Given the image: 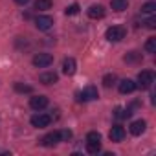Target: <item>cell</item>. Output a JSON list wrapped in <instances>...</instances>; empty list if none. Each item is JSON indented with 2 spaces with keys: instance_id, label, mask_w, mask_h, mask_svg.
<instances>
[{
  "instance_id": "obj_1",
  "label": "cell",
  "mask_w": 156,
  "mask_h": 156,
  "mask_svg": "<svg viewBox=\"0 0 156 156\" xmlns=\"http://www.w3.org/2000/svg\"><path fill=\"white\" fill-rule=\"evenodd\" d=\"M125 35H127V30L123 26H110L105 33L107 41H110V42H119L125 39Z\"/></svg>"
},
{
  "instance_id": "obj_2",
  "label": "cell",
  "mask_w": 156,
  "mask_h": 156,
  "mask_svg": "<svg viewBox=\"0 0 156 156\" xmlns=\"http://www.w3.org/2000/svg\"><path fill=\"white\" fill-rule=\"evenodd\" d=\"M154 83V72L152 70H141L138 73V85L140 88H149L151 85Z\"/></svg>"
},
{
  "instance_id": "obj_3",
  "label": "cell",
  "mask_w": 156,
  "mask_h": 156,
  "mask_svg": "<svg viewBox=\"0 0 156 156\" xmlns=\"http://www.w3.org/2000/svg\"><path fill=\"white\" fill-rule=\"evenodd\" d=\"M53 62V55L51 53H37L35 57H33V64L37 66V68H46V66H50Z\"/></svg>"
},
{
  "instance_id": "obj_4",
  "label": "cell",
  "mask_w": 156,
  "mask_h": 156,
  "mask_svg": "<svg viewBox=\"0 0 156 156\" xmlns=\"http://www.w3.org/2000/svg\"><path fill=\"white\" fill-rule=\"evenodd\" d=\"M50 123H51V116H48V114H35V116H31V125L37 127V129H44Z\"/></svg>"
},
{
  "instance_id": "obj_5",
  "label": "cell",
  "mask_w": 156,
  "mask_h": 156,
  "mask_svg": "<svg viewBox=\"0 0 156 156\" xmlns=\"http://www.w3.org/2000/svg\"><path fill=\"white\" fill-rule=\"evenodd\" d=\"M35 26H37V30L46 31V30H50V28L53 26V19L48 17V15H39V17L35 19Z\"/></svg>"
},
{
  "instance_id": "obj_6",
  "label": "cell",
  "mask_w": 156,
  "mask_h": 156,
  "mask_svg": "<svg viewBox=\"0 0 156 156\" xmlns=\"http://www.w3.org/2000/svg\"><path fill=\"white\" fill-rule=\"evenodd\" d=\"M98 96H99V94H98V88L90 85V87H87V88L79 94V101H92V99H98Z\"/></svg>"
},
{
  "instance_id": "obj_7",
  "label": "cell",
  "mask_w": 156,
  "mask_h": 156,
  "mask_svg": "<svg viewBox=\"0 0 156 156\" xmlns=\"http://www.w3.org/2000/svg\"><path fill=\"white\" fill-rule=\"evenodd\" d=\"M30 107L33 110H42V108L48 107V98L46 96H35V98H31L30 99Z\"/></svg>"
},
{
  "instance_id": "obj_8",
  "label": "cell",
  "mask_w": 156,
  "mask_h": 156,
  "mask_svg": "<svg viewBox=\"0 0 156 156\" xmlns=\"http://www.w3.org/2000/svg\"><path fill=\"white\" fill-rule=\"evenodd\" d=\"M108 138H110V141H123V138H125V129L121 127V125H114L112 129H110V132H108Z\"/></svg>"
},
{
  "instance_id": "obj_9",
  "label": "cell",
  "mask_w": 156,
  "mask_h": 156,
  "mask_svg": "<svg viewBox=\"0 0 156 156\" xmlns=\"http://www.w3.org/2000/svg\"><path fill=\"white\" fill-rule=\"evenodd\" d=\"M41 141H42L44 147H53V145H57V143L61 141V134H59V130H53V132L46 134Z\"/></svg>"
},
{
  "instance_id": "obj_10",
  "label": "cell",
  "mask_w": 156,
  "mask_h": 156,
  "mask_svg": "<svg viewBox=\"0 0 156 156\" xmlns=\"http://www.w3.org/2000/svg\"><path fill=\"white\" fill-rule=\"evenodd\" d=\"M75 68H77V62L73 57H66L62 61V73L64 75H73L75 73Z\"/></svg>"
},
{
  "instance_id": "obj_11",
  "label": "cell",
  "mask_w": 156,
  "mask_h": 156,
  "mask_svg": "<svg viewBox=\"0 0 156 156\" xmlns=\"http://www.w3.org/2000/svg\"><path fill=\"white\" fill-rule=\"evenodd\" d=\"M87 15H88L90 19H94V20H96V19H103V17H105V8L99 6V4H98V6H90V8L87 9Z\"/></svg>"
},
{
  "instance_id": "obj_12",
  "label": "cell",
  "mask_w": 156,
  "mask_h": 156,
  "mask_svg": "<svg viewBox=\"0 0 156 156\" xmlns=\"http://www.w3.org/2000/svg\"><path fill=\"white\" fill-rule=\"evenodd\" d=\"M118 88H119L121 94H130V92L136 90V83H134L132 79H123V81H119Z\"/></svg>"
},
{
  "instance_id": "obj_13",
  "label": "cell",
  "mask_w": 156,
  "mask_h": 156,
  "mask_svg": "<svg viewBox=\"0 0 156 156\" xmlns=\"http://www.w3.org/2000/svg\"><path fill=\"white\" fill-rule=\"evenodd\" d=\"M145 127H147V123H145L143 119H136V121H132V123H130V134L140 136V134H143V132H145Z\"/></svg>"
},
{
  "instance_id": "obj_14",
  "label": "cell",
  "mask_w": 156,
  "mask_h": 156,
  "mask_svg": "<svg viewBox=\"0 0 156 156\" xmlns=\"http://www.w3.org/2000/svg\"><path fill=\"white\" fill-rule=\"evenodd\" d=\"M39 79H41L42 85H53V83L59 81V75H57L55 72H44V73H41Z\"/></svg>"
},
{
  "instance_id": "obj_15",
  "label": "cell",
  "mask_w": 156,
  "mask_h": 156,
  "mask_svg": "<svg viewBox=\"0 0 156 156\" xmlns=\"http://www.w3.org/2000/svg\"><path fill=\"white\" fill-rule=\"evenodd\" d=\"M110 8L114 11H125L129 8V0H110Z\"/></svg>"
},
{
  "instance_id": "obj_16",
  "label": "cell",
  "mask_w": 156,
  "mask_h": 156,
  "mask_svg": "<svg viewBox=\"0 0 156 156\" xmlns=\"http://www.w3.org/2000/svg\"><path fill=\"white\" fill-rule=\"evenodd\" d=\"M125 62L127 64H136V62H141V53L140 51H130L125 55Z\"/></svg>"
},
{
  "instance_id": "obj_17",
  "label": "cell",
  "mask_w": 156,
  "mask_h": 156,
  "mask_svg": "<svg viewBox=\"0 0 156 156\" xmlns=\"http://www.w3.org/2000/svg\"><path fill=\"white\" fill-rule=\"evenodd\" d=\"M101 151V141H87V152L88 154H98Z\"/></svg>"
},
{
  "instance_id": "obj_18",
  "label": "cell",
  "mask_w": 156,
  "mask_h": 156,
  "mask_svg": "<svg viewBox=\"0 0 156 156\" xmlns=\"http://www.w3.org/2000/svg\"><path fill=\"white\" fill-rule=\"evenodd\" d=\"M51 0H35V9L39 11H46V9H51Z\"/></svg>"
},
{
  "instance_id": "obj_19",
  "label": "cell",
  "mask_w": 156,
  "mask_h": 156,
  "mask_svg": "<svg viewBox=\"0 0 156 156\" xmlns=\"http://www.w3.org/2000/svg\"><path fill=\"white\" fill-rule=\"evenodd\" d=\"M103 85H105V88H110L112 85H116V75L114 73H107L103 77Z\"/></svg>"
},
{
  "instance_id": "obj_20",
  "label": "cell",
  "mask_w": 156,
  "mask_h": 156,
  "mask_svg": "<svg viewBox=\"0 0 156 156\" xmlns=\"http://www.w3.org/2000/svg\"><path fill=\"white\" fill-rule=\"evenodd\" d=\"M145 51L147 53H156V39L151 37L147 42H145Z\"/></svg>"
},
{
  "instance_id": "obj_21",
  "label": "cell",
  "mask_w": 156,
  "mask_h": 156,
  "mask_svg": "<svg viewBox=\"0 0 156 156\" xmlns=\"http://www.w3.org/2000/svg\"><path fill=\"white\" fill-rule=\"evenodd\" d=\"M156 11V2H147V4H143L141 6V13H154Z\"/></svg>"
},
{
  "instance_id": "obj_22",
  "label": "cell",
  "mask_w": 156,
  "mask_h": 156,
  "mask_svg": "<svg viewBox=\"0 0 156 156\" xmlns=\"http://www.w3.org/2000/svg\"><path fill=\"white\" fill-rule=\"evenodd\" d=\"M15 90H17V92H20V94H24V92H26V94H30V92H31L33 88H31L30 85H22V83H15Z\"/></svg>"
},
{
  "instance_id": "obj_23",
  "label": "cell",
  "mask_w": 156,
  "mask_h": 156,
  "mask_svg": "<svg viewBox=\"0 0 156 156\" xmlns=\"http://www.w3.org/2000/svg\"><path fill=\"white\" fill-rule=\"evenodd\" d=\"M87 141H101V134L98 130H90L87 134Z\"/></svg>"
},
{
  "instance_id": "obj_24",
  "label": "cell",
  "mask_w": 156,
  "mask_h": 156,
  "mask_svg": "<svg viewBox=\"0 0 156 156\" xmlns=\"http://www.w3.org/2000/svg\"><path fill=\"white\" fill-rule=\"evenodd\" d=\"M59 134H61V141H68V140L72 138V130H68V129L59 130Z\"/></svg>"
},
{
  "instance_id": "obj_25",
  "label": "cell",
  "mask_w": 156,
  "mask_h": 156,
  "mask_svg": "<svg viewBox=\"0 0 156 156\" xmlns=\"http://www.w3.org/2000/svg\"><path fill=\"white\" fill-rule=\"evenodd\" d=\"M79 13V4H72L66 8V15H77Z\"/></svg>"
},
{
  "instance_id": "obj_26",
  "label": "cell",
  "mask_w": 156,
  "mask_h": 156,
  "mask_svg": "<svg viewBox=\"0 0 156 156\" xmlns=\"http://www.w3.org/2000/svg\"><path fill=\"white\" fill-rule=\"evenodd\" d=\"M145 28H149V30H154V28H156V19H154V17L147 19V20H145Z\"/></svg>"
},
{
  "instance_id": "obj_27",
  "label": "cell",
  "mask_w": 156,
  "mask_h": 156,
  "mask_svg": "<svg viewBox=\"0 0 156 156\" xmlns=\"http://www.w3.org/2000/svg\"><path fill=\"white\" fill-rule=\"evenodd\" d=\"M15 2H17V4H20V6H26L30 0H15Z\"/></svg>"
}]
</instances>
